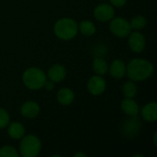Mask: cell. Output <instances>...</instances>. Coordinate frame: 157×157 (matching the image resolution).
<instances>
[{
  "label": "cell",
  "mask_w": 157,
  "mask_h": 157,
  "mask_svg": "<svg viewBox=\"0 0 157 157\" xmlns=\"http://www.w3.org/2000/svg\"><path fill=\"white\" fill-rule=\"evenodd\" d=\"M154 73V65L148 60L143 58H134L126 65V75L134 82L144 81Z\"/></svg>",
  "instance_id": "1"
},
{
  "label": "cell",
  "mask_w": 157,
  "mask_h": 157,
  "mask_svg": "<svg viewBox=\"0 0 157 157\" xmlns=\"http://www.w3.org/2000/svg\"><path fill=\"white\" fill-rule=\"evenodd\" d=\"M54 34L63 40L74 39L78 32V24L70 17H63L56 21L53 27Z\"/></svg>",
  "instance_id": "2"
},
{
  "label": "cell",
  "mask_w": 157,
  "mask_h": 157,
  "mask_svg": "<svg viewBox=\"0 0 157 157\" xmlns=\"http://www.w3.org/2000/svg\"><path fill=\"white\" fill-rule=\"evenodd\" d=\"M47 81L46 74L38 67H29L22 75V82L30 90H38L44 86Z\"/></svg>",
  "instance_id": "3"
},
{
  "label": "cell",
  "mask_w": 157,
  "mask_h": 157,
  "mask_svg": "<svg viewBox=\"0 0 157 157\" xmlns=\"http://www.w3.org/2000/svg\"><path fill=\"white\" fill-rule=\"evenodd\" d=\"M41 142L40 140L32 134L24 135L21 138L19 144V152L23 157H36L40 152Z\"/></svg>",
  "instance_id": "4"
},
{
  "label": "cell",
  "mask_w": 157,
  "mask_h": 157,
  "mask_svg": "<svg viewBox=\"0 0 157 157\" xmlns=\"http://www.w3.org/2000/svg\"><path fill=\"white\" fill-rule=\"evenodd\" d=\"M110 32L119 38H126L132 32L130 22L124 17H113L109 24Z\"/></svg>",
  "instance_id": "5"
},
{
  "label": "cell",
  "mask_w": 157,
  "mask_h": 157,
  "mask_svg": "<svg viewBox=\"0 0 157 157\" xmlns=\"http://www.w3.org/2000/svg\"><path fill=\"white\" fill-rule=\"evenodd\" d=\"M115 16V10L112 5L109 4H100L97 6L94 9V17L96 19L101 22H106L111 20Z\"/></svg>",
  "instance_id": "6"
},
{
  "label": "cell",
  "mask_w": 157,
  "mask_h": 157,
  "mask_svg": "<svg viewBox=\"0 0 157 157\" xmlns=\"http://www.w3.org/2000/svg\"><path fill=\"white\" fill-rule=\"evenodd\" d=\"M107 83L101 75H93L87 82V90L93 96H99L106 90Z\"/></svg>",
  "instance_id": "7"
},
{
  "label": "cell",
  "mask_w": 157,
  "mask_h": 157,
  "mask_svg": "<svg viewBox=\"0 0 157 157\" xmlns=\"http://www.w3.org/2000/svg\"><path fill=\"white\" fill-rule=\"evenodd\" d=\"M145 38L141 32L134 31L129 34L128 44L133 52H142L145 48Z\"/></svg>",
  "instance_id": "8"
},
{
  "label": "cell",
  "mask_w": 157,
  "mask_h": 157,
  "mask_svg": "<svg viewBox=\"0 0 157 157\" xmlns=\"http://www.w3.org/2000/svg\"><path fill=\"white\" fill-rule=\"evenodd\" d=\"M140 128H141L140 120L137 118V116H133V117H130V119L126 120V121L123 123L122 132L125 136L132 137L138 133Z\"/></svg>",
  "instance_id": "9"
},
{
  "label": "cell",
  "mask_w": 157,
  "mask_h": 157,
  "mask_svg": "<svg viewBox=\"0 0 157 157\" xmlns=\"http://www.w3.org/2000/svg\"><path fill=\"white\" fill-rule=\"evenodd\" d=\"M40 109L37 102L35 101H27L20 108V113L24 118L34 119L40 114Z\"/></svg>",
  "instance_id": "10"
},
{
  "label": "cell",
  "mask_w": 157,
  "mask_h": 157,
  "mask_svg": "<svg viewBox=\"0 0 157 157\" xmlns=\"http://www.w3.org/2000/svg\"><path fill=\"white\" fill-rule=\"evenodd\" d=\"M47 76L49 80L52 81L53 83H59L63 81L66 76V69L62 64H54L50 67L48 70Z\"/></svg>",
  "instance_id": "11"
},
{
  "label": "cell",
  "mask_w": 157,
  "mask_h": 157,
  "mask_svg": "<svg viewBox=\"0 0 157 157\" xmlns=\"http://www.w3.org/2000/svg\"><path fill=\"white\" fill-rule=\"evenodd\" d=\"M109 75L115 79H121L126 75V64L122 60L117 59L113 61L109 67Z\"/></svg>",
  "instance_id": "12"
},
{
  "label": "cell",
  "mask_w": 157,
  "mask_h": 157,
  "mask_svg": "<svg viewBox=\"0 0 157 157\" xmlns=\"http://www.w3.org/2000/svg\"><path fill=\"white\" fill-rule=\"evenodd\" d=\"M121 110L129 117L138 116L140 109L138 103L133 98H125L121 103Z\"/></svg>",
  "instance_id": "13"
},
{
  "label": "cell",
  "mask_w": 157,
  "mask_h": 157,
  "mask_svg": "<svg viewBox=\"0 0 157 157\" xmlns=\"http://www.w3.org/2000/svg\"><path fill=\"white\" fill-rule=\"evenodd\" d=\"M143 119L147 122H155L157 120L156 102H150L146 104L141 110Z\"/></svg>",
  "instance_id": "14"
},
{
  "label": "cell",
  "mask_w": 157,
  "mask_h": 157,
  "mask_svg": "<svg viewBox=\"0 0 157 157\" xmlns=\"http://www.w3.org/2000/svg\"><path fill=\"white\" fill-rule=\"evenodd\" d=\"M57 101L63 106H69L75 100V94L72 89L64 87L58 91L56 96Z\"/></svg>",
  "instance_id": "15"
},
{
  "label": "cell",
  "mask_w": 157,
  "mask_h": 157,
  "mask_svg": "<svg viewBox=\"0 0 157 157\" xmlns=\"http://www.w3.org/2000/svg\"><path fill=\"white\" fill-rule=\"evenodd\" d=\"M7 133L10 138L19 140L25 135V128L20 122H12L7 125Z\"/></svg>",
  "instance_id": "16"
},
{
  "label": "cell",
  "mask_w": 157,
  "mask_h": 157,
  "mask_svg": "<svg viewBox=\"0 0 157 157\" xmlns=\"http://www.w3.org/2000/svg\"><path fill=\"white\" fill-rule=\"evenodd\" d=\"M92 67L94 72L98 75H104L109 71V65L106 60L101 57H97L93 60Z\"/></svg>",
  "instance_id": "17"
},
{
  "label": "cell",
  "mask_w": 157,
  "mask_h": 157,
  "mask_svg": "<svg viewBox=\"0 0 157 157\" xmlns=\"http://www.w3.org/2000/svg\"><path fill=\"white\" fill-rule=\"evenodd\" d=\"M138 93V87L134 81H129L124 83L122 86V94L127 98H133Z\"/></svg>",
  "instance_id": "18"
},
{
  "label": "cell",
  "mask_w": 157,
  "mask_h": 157,
  "mask_svg": "<svg viewBox=\"0 0 157 157\" xmlns=\"http://www.w3.org/2000/svg\"><path fill=\"white\" fill-rule=\"evenodd\" d=\"M78 30L85 36H92L96 32V26L93 22L85 20L78 25Z\"/></svg>",
  "instance_id": "19"
},
{
  "label": "cell",
  "mask_w": 157,
  "mask_h": 157,
  "mask_svg": "<svg viewBox=\"0 0 157 157\" xmlns=\"http://www.w3.org/2000/svg\"><path fill=\"white\" fill-rule=\"evenodd\" d=\"M130 22V25H131V28L132 29H135V30H140L142 29H144L146 24H147V21H146V18L144 17V16H135L132 18Z\"/></svg>",
  "instance_id": "20"
},
{
  "label": "cell",
  "mask_w": 157,
  "mask_h": 157,
  "mask_svg": "<svg viewBox=\"0 0 157 157\" xmlns=\"http://www.w3.org/2000/svg\"><path fill=\"white\" fill-rule=\"evenodd\" d=\"M17 151L10 145H6L0 148V157H18Z\"/></svg>",
  "instance_id": "21"
},
{
  "label": "cell",
  "mask_w": 157,
  "mask_h": 157,
  "mask_svg": "<svg viewBox=\"0 0 157 157\" xmlns=\"http://www.w3.org/2000/svg\"><path fill=\"white\" fill-rule=\"evenodd\" d=\"M10 123V117L8 112L5 109L0 108V129H5Z\"/></svg>",
  "instance_id": "22"
},
{
  "label": "cell",
  "mask_w": 157,
  "mask_h": 157,
  "mask_svg": "<svg viewBox=\"0 0 157 157\" xmlns=\"http://www.w3.org/2000/svg\"><path fill=\"white\" fill-rule=\"evenodd\" d=\"M110 4L113 6H117V7H122L123 6L126 5L127 0H109Z\"/></svg>",
  "instance_id": "23"
},
{
  "label": "cell",
  "mask_w": 157,
  "mask_h": 157,
  "mask_svg": "<svg viewBox=\"0 0 157 157\" xmlns=\"http://www.w3.org/2000/svg\"><path fill=\"white\" fill-rule=\"evenodd\" d=\"M43 87H45V88L47 89V91H52V90L54 88V83H53L52 81H51V80L46 81Z\"/></svg>",
  "instance_id": "24"
},
{
  "label": "cell",
  "mask_w": 157,
  "mask_h": 157,
  "mask_svg": "<svg viewBox=\"0 0 157 157\" xmlns=\"http://www.w3.org/2000/svg\"><path fill=\"white\" fill-rule=\"evenodd\" d=\"M75 157H86V155L85 154V153H76V154H75Z\"/></svg>",
  "instance_id": "25"
},
{
  "label": "cell",
  "mask_w": 157,
  "mask_h": 157,
  "mask_svg": "<svg viewBox=\"0 0 157 157\" xmlns=\"http://www.w3.org/2000/svg\"><path fill=\"white\" fill-rule=\"evenodd\" d=\"M156 135H157V132H155V134H154V144H155V146H156V145H157Z\"/></svg>",
  "instance_id": "26"
}]
</instances>
